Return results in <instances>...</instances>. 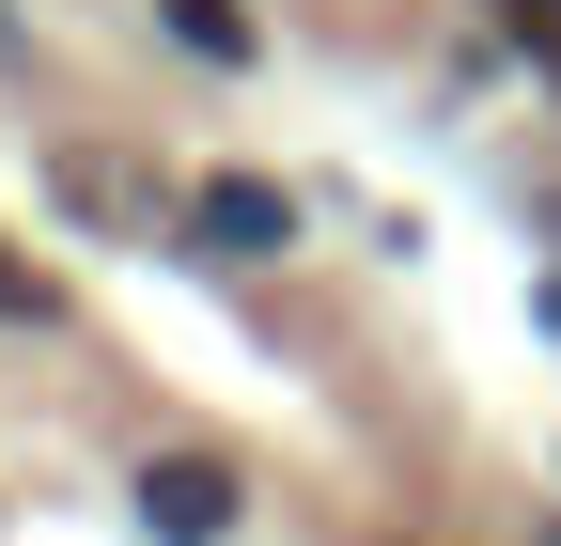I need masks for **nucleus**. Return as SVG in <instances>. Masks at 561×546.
I'll list each match as a JSON object with an SVG mask.
<instances>
[{"instance_id":"nucleus-4","label":"nucleus","mask_w":561,"mask_h":546,"mask_svg":"<svg viewBox=\"0 0 561 546\" xmlns=\"http://www.w3.org/2000/svg\"><path fill=\"white\" fill-rule=\"evenodd\" d=\"M0 312H47V265L32 250H0Z\"/></svg>"},{"instance_id":"nucleus-1","label":"nucleus","mask_w":561,"mask_h":546,"mask_svg":"<svg viewBox=\"0 0 561 546\" xmlns=\"http://www.w3.org/2000/svg\"><path fill=\"white\" fill-rule=\"evenodd\" d=\"M140 531H157V546H219L234 531V468L219 453H157V468H140Z\"/></svg>"},{"instance_id":"nucleus-5","label":"nucleus","mask_w":561,"mask_h":546,"mask_svg":"<svg viewBox=\"0 0 561 546\" xmlns=\"http://www.w3.org/2000/svg\"><path fill=\"white\" fill-rule=\"evenodd\" d=\"M0 47H16V16H0Z\"/></svg>"},{"instance_id":"nucleus-2","label":"nucleus","mask_w":561,"mask_h":546,"mask_svg":"<svg viewBox=\"0 0 561 546\" xmlns=\"http://www.w3.org/2000/svg\"><path fill=\"white\" fill-rule=\"evenodd\" d=\"M203 235H219V250H280V235H297V203H280L265 172H219V187H203Z\"/></svg>"},{"instance_id":"nucleus-3","label":"nucleus","mask_w":561,"mask_h":546,"mask_svg":"<svg viewBox=\"0 0 561 546\" xmlns=\"http://www.w3.org/2000/svg\"><path fill=\"white\" fill-rule=\"evenodd\" d=\"M157 16H172L203 62H250V16H234V0H157Z\"/></svg>"}]
</instances>
